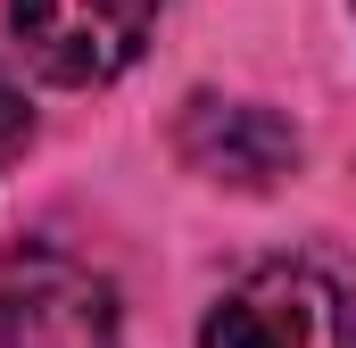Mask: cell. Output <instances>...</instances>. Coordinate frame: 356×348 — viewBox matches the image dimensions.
Listing matches in <instances>:
<instances>
[{
  "instance_id": "cell-1",
  "label": "cell",
  "mask_w": 356,
  "mask_h": 348,
  "mask_svg": "<svg viewBox=\"0 0 356 348\" xmlns=\"http://www.w3.org/2000/svg\"><path fill=\"white\" fill-rule=\"evenodd\" d=\"M199 348H356V299L307 258H266L207 307Z\"/></svg>"
},
{
  "instance_id": "cell-2",
  "label": "cell",
  "mask_w": 356,
  "mask_h": 348,
  "mask_svg": "<svg viewBox=\"0 0 356 348\" xmlns=\"http://www.w3.org/2000/svg\"><path fill=\"white\" fill-rule=\"evenodd\" d=\"M124 307L99 265L67 258L50 241H25L0 258V348H116Z\"/></svg>"
},
{
  "instance_id": "cell-3",
  "label": "cell",
  "mask_w": 356,
  "mask_h": 348,
  "mask_svg": "<svg viewBox=\"0 0 356 348\" xmlns=\"http://www.w3.org/2000/svg\"><path fill=\"white\" fill-rule=\"evenodd\" d=\"M8 33L33 58V75L67 91H99L149 50L158 0H8Z\"/></svg>"
},
{
  "instance_id": "cell-4",
  "label": "cell",
  "mask_w": 356,
  "mask_h": 348,
  "mask_svg": "<svg viewBox=\"0 0 356 348\" xmlns=\"http://www.w3.org/2000/svg\"><path fill=\"white\" fill-rule=\"evenodd\" d=\"M175 150H182L191 174L232 182V191H266V182H282L298 166V133L273 108H257V100H207V91L182 108Z\"/></svg>"
},
{
  "instance_id": "cell-5",
  "label": "cell",
  "mask_w": 356,
  "mask_h": 348,
  "mask_svg": "<svg viewBox=\"0 0 356 348\" xmlns=\"http://www.w3.org/2000/svg\"><path fill=\"white\" fill-rule=\"evenodd\" d=\"M33 141V108H25V91L8 84V67H0V158H17Z\"/></svg>"
}]
</instances>
